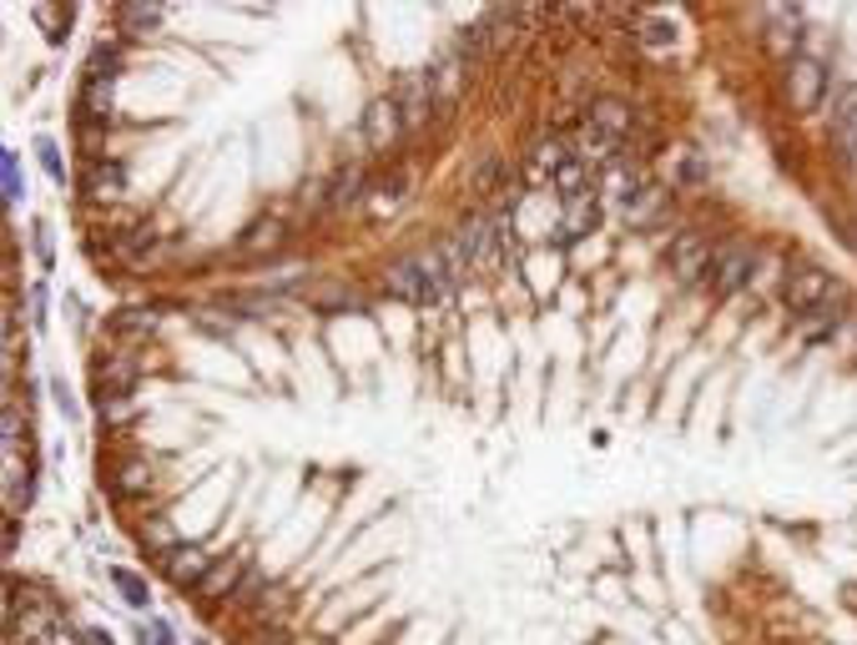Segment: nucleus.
<instances>
[{"label": "nucleus", "instance_id": "f257e3e1", "mask_svg": "<svg viewBox=\"0 0 857 645\" xmlns=\"http://www.w3.org/2000/svg\"><path fill=\"white\" fill-rule=\"evenodd\" d=\"M460 248H419V252H404L399 263H389L384 283L394 298H404V303H440L444 293H450L454 283V268H460Z\"/></svg>", "mask_w": 857, "mask_h": 645}, {"label": "nucleus", "instance_id": "f03ea898", "mask_svg": "<svg viewBox=\"0 0 857 645\" xmlns=\"http://www.w3.org/2000/svg\"><path fill=\"white\" fill-rule=\"evenodd\" d=\"M782 298H787V308H792L797 318H807V313H837V308L847 303V288L837 283V278L827 273V268L797 263V268H787Z\"/></svg>", "mask_w": 857, "mask_h": 645}, {"label": "nucleus", "instance_id": "7ed1b4c3", "mask_svg": "<svg viewBox=\"0 0 857 645\" xmlns=\"http://www.w3.org/2000/svg\"><path fill=\"white\" fill-rule=\"evenodd\" d=\"M757 273H762L757 248H747V242H722V248L712 252V268H706V288H712L716 298H737L757 283Z\"/></svg>", "mask_w": 857, "mask_h": 645}, {"label": "nucleus", "instance_id": "20e7f679", "mask_svg": "<svg viewBox=\"0 0 857 645\" xmlns=\"http://www.w3.org/2000/svg\"><path fill=\"white\" fill-rule=\"evenodd\" d=\"M782 91H787V107L797 117H813L827 101V67L817 56H792L787 71H782Z\"/></svg>", "mask_w": 857, "mask_h": 645}, {"label": "nucleus", "instance_id": "39448f33", "mask_svg": "<svg viewBox=\"0 0 857 645\" xmlns=\"http://www.w3.org/2000/svg\"><path fill=\"white\" fill-rule=\"evenodd\" d=\"M500 242H510L505 218H500V212H474V218L460 228L454 248H460L464 263H495V258H500Z\"/></svg>", "mask_w": 857, "mask_h": 645}, {"label": "nucleus", "instance_id": "423d86ee", "mask_svg": "<svg viewBox=\"0 0 857 645\" xmlns=\"http://www.w3.org/2000/svg\"><path fill=\"white\" fill-rule=\"evenodd\" d=\"M428 87H434V101H440V111H450L454 101L464 97V87H470V56L464 51H440L434 56V61H428Z\"/></svg>", "mask_w": 857, "mask_h": 645}, {"label": "nucleus", "instance_id": "0eeeda50", "mask_svg": "<svg viewBox=\"0 0 857 645\" xmlns=\"http://www.w3.org/2000/svg\"><path fill=\"white\" fill-rule=\"evenodd\" d=\"M399 137H404V111H399V101L374 97L369 111H363V142L374 147V152H389V147H399Z\"/></svg>", "mask_w": 857, "mask_h": 645}, {"label": "nucleus", "instance_id": "6e6552de", "mask_svg": "<svg viewBox=\"0 0 857 645\" xmlns=\"http://www.w3.org/2000/svg\"><path fill=\"white\" fill-rule=\"evenodd\" d=\"M394 101H399V111H404V132H424L428 121H434V111H440L428 77H404L394 91Z\"/></svg>", "mask_w": 857, "mask_h": 645}, {"label": "nucleus", "instance_id": "1a4fd4ad", "mask_svg": "<svg viewBox=\"0 0 857 645\" xmlns=\"http://www.w3.org/2000/svg\"><path fill=\"white\" fill-rule=\"evenodd\" d=\"M81 192H87V202H97V208H111V202L127 198V167L117 162V157H107V162H91L87 172H81Z\"/></svg>", "mask_w": 857, "mask_h": 645}, {"label": "nucleus", "instance_id": "9d476101", "mask_svg": "<svg viewBox=\"0 0 857 645\" xmlns=\"http://www.w3.org/2000/svg\"><path fill=\"white\" fill-rule=\"evenodd\" d=\"M248 570H253V565H248L242 555L212 560V570L198 580V591H192V595H198V601H208V605H212V601H232V595H238V585L248 580Z\"/></svg>", "mask_w": 857, "mask_h": 645}, {"label": "nucleus", "instance_id": "9b49d317", "mask_svg": "<svg viewBox=\"0 0 857 645\" xmlns=\"http://www.w3.org/2000/svg\"><path fill=\"white\" fill-rule=\"evenodd\" d=\"M712 242L696 238V232H686V238L671 242V273L682 278V283H706V268H712Z\"/></svg>", "mask_w": 857, "mask_h": 645}, {"label": "nucleus", "instance_id": "f8f14e48", "mask_svg": "<svg viewBox=\"0 0 857 645\" xmlns=\"http://www.w3.org/2000/svg\"><path fill=\"white\" fill-rule=\"evenodd\" d=\"M631 107L621 97H595L591 107H585V132L595 137H611V142H626L631 137Z\"/></svg>", "mask_w": 857, "mask_h": 645}, {"label": "nucleus", "instance_id": "ddd939ff", "mask_svg": "<svg viewBox=\"0 0 857 645\" xmlns=\"http://www.w3.org/2000/svg\"><path fill=\"white\" fill-rule=\"evenodd\" d=\"M36 504V464L26 454H6V514L21 520Z\"/></svg>", "mask_w": 857, "mask_h": 645}, {"label": "nucleus", "instance_id": "4468645a", "mask_svg": "<svg viewBox=\"0 0 857 645\" xmlns=\"http://www.w3.org/2000/svg\"><path fill=\"white\" fill-rule=\"evenodd\" d=\"M208 570H212V560L202 545H177L162 555V575L172 580V585H182V591H198V580L208 575Z\"/></svg>", "mask_w": 857, "mask_h": 645}, {"label": "nucleus", "instance_id": "2eb2a0df", "mask_svg": "<svg viewBox=\"0 0 857 645\" xmlns=\"http://www.w3.org/2000/svg\"><path fill=\"white\" fill-rule=\"evenodd\" d=\"M833 142L857 172V81L837 91V101H833Z\"/></svg>", "mask_w": 857, "mask_h": 645}, {"label": "nucleus", "instance_id": "dca6fc26", "mask_svg": "<svg viewBox=\"0 0 857 645\" xmlns=\"http://www.w3.org/2000/svg\"><path fill=\"white\" fill-rule=\"evenodd\" d=\"M621 218H626V228H656V222L666 218V192L651 182L631 187L626 202H621Z\"/></svg>", "mask_w": 857, "mask_h": 645}, {"label": "nucleus", "instance_id": "f3484780", "mask_svg": "<svg viewBox=\"0 0 857 645\" xmlns=\"http://www.w3.org/2000/svg\"><path fill=\"white\" fill-rule=\"evenodd\" d=\"M595 228H601V198H595V192H581V198L561 202V238L565 242L591 238Z\"/></svg>", "mask_w": 857, "mask_h": 645}, {"label": "nucleus", "instance_id": "a211bd4d", "mask_svg": "<svg viewBox=\"0 0 857 645\" xmlns=\"http://www.w3.org/2000/svg\"><path fill=\"white\" fill-rule=\"evenodd\" d=\"M81 127H111V111H117V81H81Z\"/></svg>", "mask_w": 857, "mask_h": 645}, {"label": "nucleus", "instance_id": "6ab92c4d", "mask_svg": "<svg viewBox=\"0 0 857 645\" xmlns=\"http://www.w3.org/2000/svg\"><path fill=\"white\" fill-rule=\"evenodd\" d=\"M363 198H374V192H369V172H363L359 162H349L329 187V208L333 212H359Z\"/></svg>", "mask_w": 857, "mask_h": 645}, {"label": "nucleus", "instance_id": "aec40b11", "mask_svg": "<svg viewBox=\"0 0 857 645\" xmlns=\"http://www.w3.org/2000/svg\"><path fill=\"white\" fill-rule=\"evenodd\" d=\"M142 373V363L132 353H107L97 363V394H132V379Z\"/></svg>", "mask_w": 857, "mask_h": 645}, {"label": "nucleus", "instance_id": "412c9836", "mask_svg": "<svg viewBox=\"0 0 857 645\" xmlns=\"http://www.w3.org/2000/svg\"><path fill=\"white\" fill-rule=\"evenodd\" d=\"M283 238H288V222L278 212H263L253 228L242 232V258H268V252L283 248Z\"/></svg>", "mask_w": 857, "mask_h": 645}, {"label": "nucleus", "instance_id": "4be33fe9", "mask_svg": "<svg viewBox=\"0 0 857 645\" xmlns=\"http://www.w3.org/2000/svg\"><path fill=\"white\" fill-rule=\"evenodd\" d=\"M152 464L147 460H137V454H127V460H117L111 464V494H121V500H137V494H147L152 490Z\"/></svg>", "mask_w": 857, "mask_h": 645}, {"label": "nucleus", "instance_id": "5701e85b", "mask_svg": "<svg viewBox=\"0 0 857 645\" xmlns=\"http://www.w3.org/2000/svg\"><path fill=\"white\" fill-rule=\"evenodd\" d=\"M797 339H803V343H833V339H843V313H807L803 323H797Z\"/></svg>", "mask_w": 857, "mask_h": 645}, {"label": "nucleus", "instance_id": "b1692460", "mask_svg": "<svg viewBox=\"0 0 857 645\" xmlns=\"http://www.w3.org/2000/svg\"><path fill=\"white\" fill-rule=\"evenodd\" d=\"M111 585H117V595L127 605H132V611H147V605H152V585H147L142 575H137V570H111Z\"/></svg>", "mask_w": 857, "mask_h": 645}, {"label": "nucleus", "instance_id": "393cba45", "mask_svg": "<svg viewBox=\"0 0 857 645\" xmlns=\"http://www.w3.org/2000/svg\"><path fill=\"white\" fill-rule=\"evenodd\" d=\"M530 162H535V177H550V182H555V172L571 162V147H565V137H545V142L535 147V157H530Z\"/></svg>", "mask_w": 857, "mask_h": 645}, {"label": "nucleus", "instance_id": "a878e982", "mask_svg": "<svg viewBox=\"0 0 857 645\" xmlns=\"http://www.w3.org/2000/svg\"><path fill=\"white\" fill-rule=\"evenodd\" d=\"M117 71H121V41H101L87 56V81H117Z\"/></svg>", "mask_w": 857, "mask_h": 645}, {"label": "nucleus", "instance_id": "bb28decb", "mask_svg": "<svg viewBox=\"0 0 857 645\" xmlns=\"http://www.w3.org/2000/svg\"><path fill=\"white\" fill-rule=\"evenodd\" d=\"M762 21L772 26V46H777V51H787L792 41H797V36H803V11H762Z\"/></svg>", "mask_w": 857, "mask_h": 645}, {"label": "nucleus", "instance_id": "cd10ccee", "mask_svg": "<svg viewBox=\"0 0 857 645\" xmlns=\"http://www.w3.org/2000/svg\"><path fill=\"white\" fill-rule=\"evenodd\" d=\"M162 6H121L117 11V26L121 31H157L162 26Z\"/></svg>", "mask_w": 857, "mask_h": 645}, {"label": "nucleus", "instance_id": "c85d7f7f", "mask_svg": "<svg viewBox=\"0 0 857 645\" xmlns=\"http://www.w3.org/2000/svg\"><path fill=\"white\" fill-rule=\"evenodd\" d=\"M313 308H319V313H343V308H359V298H353L343 283H333V278H329V283L313 288Z\"/></svg>", "mask_w": 857, "mask_h": 645}, {"label": "nucleus", "instance_id": "c756f323", "mask_svg": "<svg viewBox=\"0 0 857 645\" xmlns=\"http://www.w3.org/2000/svg\"><path fill=\"white\" fill-rule=\"evenodd\" d=\"M585 157H571V162L561 167V172H555V192H561V202L565 198H581V192H591V187H585Z\"/></svg>", "mask_w": 857, "mask_h": 645}, {"label": "nucleus", "instance_id": "7c9ffc66", "mask_svg": "<svg viewBox=\"0 0 857 645\" xmlns=\"http://www.w3.org/2000/svg\"><path fill=\"white\" fill-rule=\"evenodd\" d=\"M636 31L646 46H656V51H666V46H676V26L666 21V16H636Z\"/></svg>", "mask_w": 857, "mask_h": 645}, {"label": "nucleus", "instance_id": "2f4dec72", "mask_svg": "<svg viewBox=\"0 0 857 645\" xmlns=\"http://www.w3.org/2000/svg\"><path fill=\"white\" fill-rule=\"evenodd\" d=\"M97 399H101V424H107V429L127 424V419L137 414V399L132 394H97Z\"/></svg>", "mask_w": 857, "mask_h": 645}, {"label": "nucleus", "instance_id": "473e14b6", "mask_svg": "<svg viewBox=\"0 0 857 645\" xmlns=\"http://www.w3.org/2000/svg\"><path fill=\"white\" fill-rule=\"evenodd\" d=\"M404 198H409V182H399V177H384V182L374 187V208L379 212H394V208H404Z\"/></svg>", "mask_w": 857, "mask_h": 645}, {"label": "nucleus", "instance_id": "72a5a7b5", "mask_svg": "<svg viewBox=\"0 0 857 645\" xmlns=\"http://www.w3.org/2000/svg\"><path fill=\"white\" fill-rule=\"evenodd\" d=\"M157 323H162V313H157V308H127V313H117V329L121 333H152Z\"/></svg>", "mask_w": 857, "mask_h": 645}, {"label": "nucleus", "instance_id": "f704fd0d", "mask_svg": "<svg viewBox=\"0 0 857 645\" xmlns=\"http://www.w3.org/2000/svg\"><path fill=\"white\" fill-rule=\"evenodd\" d=\"M142 545H147V550H162V555H167V550H177V545H172V525H167L162 514H152V520L142 525Z\"/></svg>", "mask_w": 857, "mask_h": 645}, {"label": "nucleus", "instance_id": "c9c22d12", "mask_svg": "<svg viewBox=\"0 0 857 645\" xmlns=\"http://www.w3.org/2000/svg\"><path fill=\"white\" fill-rule=\"evenodd\" d=\"M36 157H41V167H46L51 182H67V167H61V152H56L51 137H36Z\"/></svg>", "mask_w": 857, "mask_h": 645}, {"label": "nucleus", "instance_id": "e433bc0d", "mask_svg": "<svg viewBox=\"0 0 857 645\" xmlns=\"http://www.w3.org/2000/svg\"><path fill=\"white\" fill-rule=\"evenodd\" d=\"M676 182L682 187H702L706 182V162L696 152H686V157H676Z\"/></svg>", "mask_w": 857, "mask_h": 645}, {"label": "nucleus", "instance_id": "4c0bfd02", "mask_svg": "<svg viewBox=\"0 0 857 645\" xmlns=\"http://www.w3.org/2000/svg\"><path fill=\"white\" fill-rule=\"evenodd\" d=\"M31 16L46 26V31H51V41H61V36H67V26H71V11H67V6H61V11H51V6H36Z\"/></svg>", "mask_w": 857, "mask_h": 645}, {"label": "nucleus", "instance_id": "58836bf2", "mask_svg": "<svg viewBox=\"0 0 857 645\" xmlns=\"http://www.w3.org/2000/svg\"><path fill=\"white\" fill-rule=\"evenodd\" d=\"M0 177H6V202H21V157L16 152L0 157Z\"/></svg>", "mask_w": 857, "mask_h": 645}, {"label": "nucleus", "instance_id": "ea45409f", "mask_svg": "<svg viewBox=\"0 0 857 645\" xmlns=\"http://www.w3.org/2000/svg\"><path fill=\"white\" fill-rule=\"evenodd\" d=\"M495 182H500V157H480V167H470V187L490 192Z\"/></svg>", "mask_w": 857, "mask_h": 645}, {"label": "nucleus", "instance_id": "a19ab883", "mask_svg": "<svg viewBox=\"0 0 857 645\" xmlns=\"http://www.w3.org/2000/svg\"><path fill=\"white\" fill-rule=\"evenodd\" d=\"M26 318H31V329H41V323H46V288L41 283L26 293Z\"/></svg>", "mask_w": 857, "mask_h": 645}, {"label": "nucleus", "instance_id": "79ce46f5", "mask_svg": "<svg viewBox=\"0 0 857 645\" xmlns=\"http://www.w3.org/2000/svg\"><path fill=\"white\" fill-rule=\"evenodd\" d=\"M81 641H87L81 631H71V625H56V631H51V635H41L36 645H81Z\"/></svg>", "mask_w": 857, "mask_h": 645}, {"label": "nucleus", "instance_id": "37998d69", "mask_svg": "<svg viewBox=\"0 0 857 645\" xmlns=\"http://www.w3.org/2000/svg\"><path fill=\"white\" fill-rule=\"evenodd\" d=\"M51 394H56V404H61V414H67V419H77V404H71V394H67V383L56 379V383H51Z\"/></svg>", "mask_w": 857, "mask_h": 645}, {"label": "nucleus", "instance_id": "c03bdc74", "mask_svg": "<svg viewBox=\"0 0 857 645\" xmlns=\"http://www.w3.org/2000/svg\"><path fill=\"white\" fill-rule=\"evenodd\" d=\"M21 545V520H6V550Z\"/></svg>", "mask_w": 857, "mask_h": 645}, {"label": "nucleus", "instance_id": "a18cd8bd", "mask_svg": "<svg viewBox=\"0 0 857 645\" xmlns=\"http://www.w3.org/2000/svg\"><path fill=\"white\" fill-rule=\"evenodd\" d=\"M152 641H157V645H172V625L157 621V625H152Z\"/></svg>", "mask_w": 857, "mask_h": 645}, {"label": "nucleus", "instance_id": "49530a36", "mask_svg": "<svg viewBox=\"0 0 857 645\" xmlns=\"http://www.w3.org/2000/svg\"><path fill=\"white\" fill-rule=\"evenodd\" d=\"M87 641H91V645H111V635H107V631H87Z\"/></svg>", "mask_w": 857, "mask_h": 645}, {"label": "nucleus", "instance_id": "de8ad7c7", "mask_svg": "<svg viewBox=\"0 0 857 645\" xmlns=\"http://www.w3.org/2000/svg\"><path fill=\"white\" fill-rule=\"evenodd\" d=\"M198 645H202V641H198Z\"/></svg>", "mask_w": 857, "mask_h": 645}]
</instances>
